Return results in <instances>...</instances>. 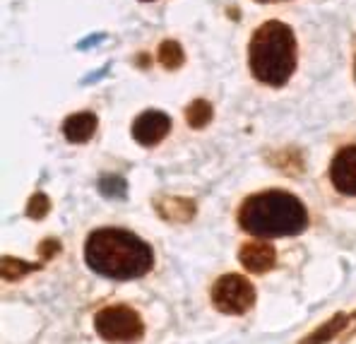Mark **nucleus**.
Segmentation results:
<instances>
[{
  "mask_svg": "<svg viewBox=\"0 0 356 344\" xmlns=\"http://www.w3.org/2000/svg\"><path fill=\"white\" fill-rule=\"evenodd\" d=\"M238 224L258 238L296 236L308 227V212L296 195L284 190H265L250 195L241 205Z\"/></svg>",
  "mask_w": 356,
  "mask_h": 344,
  "instance_id": "nucleus-2",
  "label": "nucleus"
},
{
  "mask_svg": "<svg viewBox=\"0 0 356 344\" xmlns=\"http://www.w3.org/2000/svg\"><path fill=\"white\" fill-rule=\"evenodd\" d=\"M94 330L104 342L135 344L143 340L145 322L140 313L128 306H106L94 316Z\"/></svg>",
  "mask_w": 356,
  "mask_h": 344,
  "instance_id": "nucleus-4",
  "label": "nucleus"
},
{
  "mask_svg": "<svg viewBox=\"0 0 356 344\" xmlns=\"http://www.w3.org/2000/svg\"><path fill=\"white\" fill-rule=\"evenodd\" d=\"M349 322H352V316H344V313H337V316H332L327 322H323L321 327H318L316 332H311L308 337H303L298 344H327L332 342L337 335H342V332H347Z\"/></svg>",
  "mask_w": 356,
  "mask_h": 344,
  "instance_id": "nucleus-11",
  "label": "nucleus"
},
{
  "mask_svg": "<svg viewBox=\"0 0 356 344\" xmlns=\"http://www.w3.org/2000/svg\"><path fill=\"white\" fill-rule=\"evenodd\" d=\"M99 188H102V193L106 197H125V188L128 186H125V181L120 176H104Z\"/></svg>",
  "mask_w": 356,
  "mask_h": 344,
  "instance_id": "nucleus-16",
  "label": "nucleus"
},
{
  "mask_svg": "<svg viewBox=\"0 0 356 344\" xmlns=\"http://www.w3.org/2000/svg\"><path fill=\"white\" fill-rule=\"evenodd\" d=\"M258 3H277V0H258Z\"/></svg>",
  "mask_w": 356,
  "mask_h": 344,
  "instance_id": "nucleus-18",
  "label": "nucleus"
},
{
  "mask_svg": "<svg viewBox=\"0 0 356 344\" xmlns=\"http://www.w3.org/2000/svg\"><path fill=\"white\" fill-rule=\"evenodd\" d=\"M248 65L263 85H286L296 70V39L289 24L277 19L260 24L248 44Z\"/></svg>",
  "mask_w": 356,
  "mask_h": 344,
  "instance_id": "nucleus-3",
  "label": "nucleus"
},
{
  "mask_svg": "<svg viewBox=\"0 0 356 344\" xmlns=\"http://www.w3.org/2000/svg\"><path fill=\"white\" fill-rule=\"evenodd\" d=\"M97 116L89 111H80V113H72V116L65 118L63 123V135H65L67 142L72 145H82V142H89L92 135L97 133Z\"/></svg>",
  "mask_w": 356,
  "mask_h": 344,
  "instance_id": "nucleus-10",
  "label": "nucleus"
},
{
  "mask_svg": "<svg viewBox=\"0 0 356 344\" xmlns=\"http://www.w3.org/2000/svg\"><path fill=\"white\" fill-rule=\"evenodd\" d=\"M39 250H41V258L49 260V258H54V255L60 250V243L56 241V238H46V241L39 243Z\"/></svg>",
  "mask_w": 356,
  "mask_h": 344,
  "instance_id": "nucleus-17",
  "label": "nucleus"
},
{
  "mask_svg": "<svg viewBox=\"0 0 356 344\" xmlns=\"http://www.w3.org/2000/svg\"><path fill=\"white\" fill-rule=\"evenodd\" d=\"M34 270H41V265L39 263H27V260L10 258V255H5V258L0 260V277L8 279V281L27 277V275L34 272Z\"/></svg>",
  "mask_w": 356,
  "mask_h": 344,
  "instance_id": "nucleus-12",
  "label": "nucleus"
},
{
  "mask_svg": "<svg viewBox=\"0 0 356 344\" xmlns=\"http://www.w3.org/2000/svg\"><path fill=\"white\" fill-rule=\"evenodd\" d=\"M171 118L164 111H145L133 121V138L143 147H154L169 135Z\"/></svg>",
  "mask_w": 356,
  "mask_h": 344,
  "instance_id": "nucleus-6",
  "label": "nucleus"
},
{
  "mask_svg": "<svg viewBox=\"0 0 356 344\" xmlns=\"http://www.w3.org/2000/svg\"><path fill=\"white\" fill-rule=\"evenodd\" d=\"M212 304L227 316H243L255 304V286L243 275H224L212 286Z\"/></svg>",
  "mask_w": 356,
  "mask_h": 344,
  "instance_id": "nucleus-5",
  "label": "nucleus"
},
{
  "mask_svg": "<svg viewBox=\"0 0 356 344\" xmlns=\"http://www.w3.org/2000/svg\"><path fill=\"white\" fill-rule=\"evenodd\" d=\"M330 181L342 195H356V147L339 149L330 166Z\"/></svg>",
  "mask_w": 356,
  "mask_h": 344,
  "instance_id": "nucleus-7",
  "label": "nucleus"
},
{
  "mask_svg": "<svg viewBox=\"0 0 356 344\" xmlns=\"http://www.w3.org/2000/svg\"><path fill=\"white\" fill-rule=\"evenodd\" d=\"M212 104L207 101V99H195V101H191L188 104V108H186V121L191 128H195V130H200V128H205V125L212 121Z\"/></svg>",
  "mask_w": 356,
  "mask_h": 344,
  "instance_id": "nucleus-14",
  "label": "nucleus"
},
{
  "mask_svg": "<svg viewBox=\"0 0 356 344\" xmlns=\"http://www.w3.org/2000/svg\"><path fill=\"white\" fill-rule=\"evenodd\" d=\"M156 60L161 63L164 70H178V67L183 65V60H186V56H183V49L178 41L166 39V41H161L159 51H156Z\"/></svg>",
  "mask_w": 356,
  "mask_h": 344,
  "instance_id": "nucleus-13",
  "label": "nucleus"
},
{
  "mask_svg": "<svg viewBox=\"0 0 356 344\" xmlns=\"http://www.w3.org/2000/svg\"><path fill=\"white\" fill-rule=\"evenodd\" d=\"M154 210L159 212L161 219L174 224H186L195 217V202L188 200V197H174V195H159L156 200H152Z\"/></svg>",
  "mask_w": 356,
  "mask_h": 344,
  "instance_id": "nucleus-9",
  "label": "nucleus"
},
{
  "mask_svg": "<svg viewBox=\"0 0 356 344\" xmlns=\"http://www.w3.org/2000/svg\"><path fill=\"white\" fill-rule=\"evenodd\" d=\"M51 212V200L46 193H34L27 202V217L29 219H44Z\"/></svg>",
  "mask_w": 356,
  "mask_h": 344,
  "instance_id": "nucleus-15",
  "label": "nucleus"
},
{
  "mask_svg": "<svg viewBox=\"0 0 356 344\" xmlns=\"http://www.w3.org/2000/svg\"><path fill=\"white\" fill-rule=\"evenodd\" d=\"M85 260L108 279H138L154 265V250L125 229H97L85 243Z\"/></svg>",
  "mask_w": 356,
  "mask_h": 344,
  "instance_id": "nucleus-1",
  "label": "nucleus"
},
{
  "mask_svg": "<svg viewBox=\"0 0 356 344\" xmlns=\"http://www.w3.org/2000/svg\"><path fill=\"white\" fill-rule=\"evenodd\" d=\"M145 3H152V0H145Z\"/></svg>",
  "mask_w": 356,
  "mask_h": 344,
  "instance_id": "nucleus-19",
  "label": "nucleus"
},
{
  "mask_svg": "<svg viewBox=\"0 0 356 344\" xmlns=\"http://www.w3.org/2000/svg\"><path fill=\"white\" fill-rule=\"evenodd\" d=\"M238 260L245 270H250V272H255V275H263L267 270L275 268L277 253H275V248H272V243H267V241H248L241 246Z\"/></svg>",
  "mask_w": 356,
  "mask_h": 344,
  "instance_id": "nucleus-8",
  "label": "nucleus"
}]
</instances>
